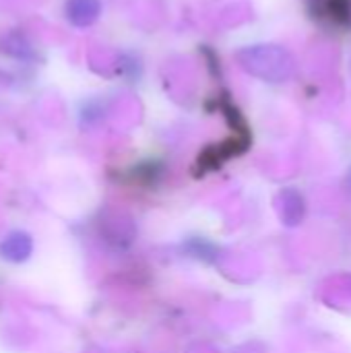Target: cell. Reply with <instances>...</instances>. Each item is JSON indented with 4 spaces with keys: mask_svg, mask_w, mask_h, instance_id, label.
Returning <instances> with one entry per match:
<instances>
[{
    "mask_svg": "<svg viewBox=\"0 0 351 353\" xmlns=\"http://www.w3.org/2000/svg\"><path fill=\"white\" fill-rule=\"evenodd\" d=\"M234 58L244 72L267 83H283L292 79L296 70V60L290 54V50L277 43L246 46L240 48Z\"/></svg>",
    "mask_w": 351,
    "mask_h": 353,
    "instance_id": "6da1fadb",
    "label": "cell"
}]
</instances>
